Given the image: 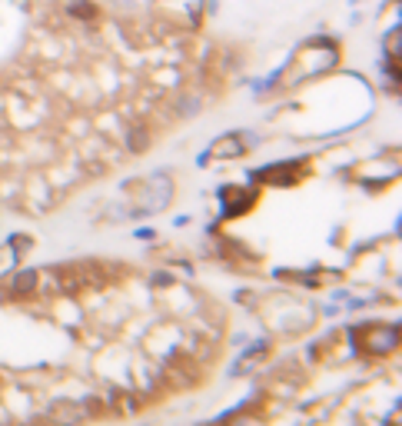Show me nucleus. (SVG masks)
Listing matches in <instances>:
<instances>
[{"label": "nucleus", "mask_w": 402, "mask_h": 426, "mask_svg": "<svg viewBox=\"0 0 402 426\" xmlns=\"http://www.w3.org/2000/svg\"><path fill=\"white\" fill-rule=\"evenodd\" d=\"M34 286V273H20V280H17V290H30Z\"/></svg>", "instance_id": "nucleus-3"}, {"label": "nucleus", "mask_w": 402, "mask_h": 426, "mask_svg": "<svg viewBox=\"0 0 402 426\" xmlns=\"http://www.w3.org/2000/svg\"><path fill=\"white\" fill-rule=\"evenodd\" d=\"M50 416H54L57 423L70 426V423H80L83 416H87V410H83V406H73V403H60V406H54V410H50Z\"/></svg>", "instance_id": "nucleus-1"}, {"label": "nucleus", "mask_w": 402, "mask_h": 426, "mask_svg": "<svg viewBox=\"0 0 402 426\" xmlns=\"http://www.w3.org/2000/svg\"><path fill=\"white\" fill-rule=\"evenodd\" d=\"M70 11L77 13V17H80V13H83V17H90V13H94V7H90L87 0H83V4H80V0H73V4H70Z\"/></svg>", "instance_id": "nucleus-2"}]
</instances>
